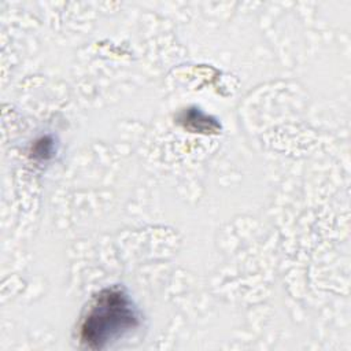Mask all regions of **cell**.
Returning a JSON list of instances; mask_svg holds the SVG:
<instances>
[{
  "mask_svg": "<svg viewBox=\"0 0 351 351\" xmlns=\"http://www.w3.org/2000/svg\"><path fill=\"white\" fill-rule=\"evenodd\" d=\"M140 325V315L129 295L117 287L100 291L80 322V340L92 350L104 348Z\"/></svg>",
  "mask_w": 351,
  "mask_h": 351,
  "instance_id": "cell-1",
  "label": "cell"
}]
</instances>
